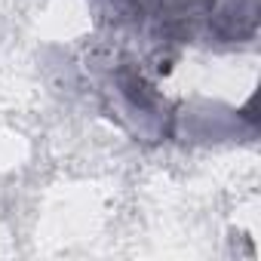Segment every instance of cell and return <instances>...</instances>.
Listing matches in <instances>:
<instances>
[{
  "mask_svg": "<svg viewBox=\"0 0 261 261\" xmlns=\"http://www.w3.org/2000/svg\"><path fill=\"white\" fill-rule=\"evenodd\" d=\"M206 25L224 43L249 40L258 28V0H206Z\"/></svg>",
  "mask_w": 261,
  "mask_h": 261,
  "instance_id": "6da1fadb",
  "label": "cell"
}]
</instances>
